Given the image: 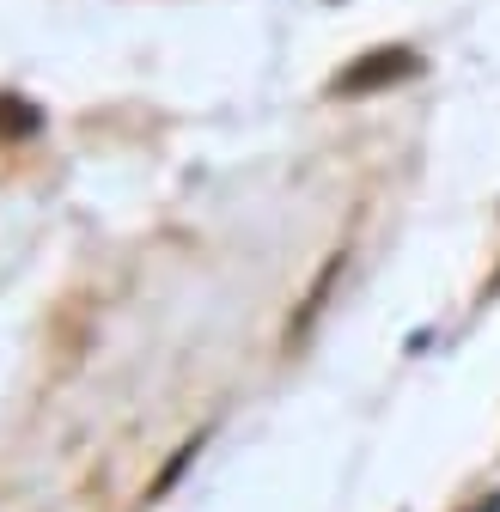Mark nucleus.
<instances>
[{"label": "nucleus", "mask_w": 500, "mask_h": 512, "mask_svg": "<svg viewBox=\"0 0 500 512\" xmlns=\"http://www.w3.org/2000/svg\"><path fill=\"white\" fill-rule=\"evenodd\" d=\"M415 74H421V55L409 43H385V49L354 55L348 68L330 80V98H372V92H391V86H403Z\"/></svg>", "instance_id": "1"}, {"label": "nucleus", "mask_w": 500, "mask_h": 512, "mask_svg": "<svg viewBox=\"0 0 500 512\" xmlns=\"http://www.w3.org/2000/svg\"><path fill=\"white\" fill-rule=\"evenodd\" d=\"M342 263H348V256L336 250V256H330V263L318 269V281H311V287H305V299H299V317H293V324H287V348H299V342H305L311 330H318V317H324V305H330V287L342 281Z\"/></svg>", "instance_id": "2"}, {"label": "nucleus", "mask_w": 500, "mask_h": 512, "mask_svg": "<svg viewBox=\"0 0 500 512\" xmlns=\"http://www.w3.org/2000/svg\"><path fill=\"white\" fill-rule=\"evenodd\" d=\"M37 110L25 98H0V135H37Z\"/></svg>", "instance_id": "3"}, {"label": "nucleus", "mask_w": 500, "mask_h": 512, "mask_svg": "<svg viewBox=\"0 0 500 512\" xmlns=\"http://www.w3.org/2000/svg\"><path fill=\"white\" fill-rule=\"evenodd\" d=\"M476 512H500V494H488V500H482V506H476Z\"/></svg>", "instance_id": "4"}]
</instances>
